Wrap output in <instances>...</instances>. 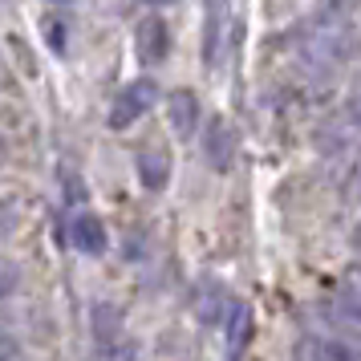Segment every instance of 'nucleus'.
<instances>
[{"mask_svg":"<svg viewBox=\"0 0 361 361\" xmlns=\"http://www.w3.org/2000/svg\"><path fill=\"white\" fill-rule=\"evenodd\" d=\"M361 0H321L312 17L300 25L296 66L305 82H329L337 69L361 49Z\"/></svg>","mask_w":361,"mask_h":361,"instance_id":"f257e3e1","label":"nucleus"},{"mask_svg":"<svg viewBox=\"0 0 361 361\" xmlns=\"http://www.w3.org/2000/svg\"><path fill=\"white\" fill-rule=\"evenodd\" d=\"M357 138L361 134L349 126L345 110L341 114H333V118H325V126L317 130V150H321V159L337 171V179L341 183L357 171Z\"/></svg>","mask_w":361,"mask_h":361,"instance_id":"f03ea898","label":"nucleus"},{"mask_svg":"<svg viewBox=\"0 0 361 361\" xmlns=\"http://www.w3.org/2000/svg\"><path fill=\"white\" fill-rule=\"evenodd\" d=\"M329 317H333V337H361V260H353L341 272L337 288H333V305H329Z\"/></svg>","mask_w":361,"mask_h":361,"instance_id":"7ed1b4c3","label":"nucleus"},{"mask_svg":"<svg viewBox=\"0 0 361 361\" xmlns=\"http://www.w3.org/2000/svg\"><path fill=\"white\" fill-rule=\"evenodd\" d=\"M154 106H159V82L154 78H134L114 94L106 122H110V130H130L134 122H142Z\"/></svg>","mask_w":361,"mask_h":361,"instance_id":"20e7f679","label":"nucleus"},{"mask_svg":"<svg viewBox=\"0 0 361 361\" xmlns=\"http://www.w3.org/2000/svg\"><path fill=\"white\" fill-rule=\"evenodd\" d=\"M191 312H195V321L203 329H219L224 321H228V312H231L228 288H224L219 280H199L195 293H191Z\"/></svg>","mask_w":361,"mask_h":361,"instance_id":"39448f33","label":"nucleus"},{"mask_svg":"<svg viewBox=\"0 0 361 361\" xmlns=\"http://www.w3.org/2000/svg\"><path fill=\"white\" fill-rule=\"evenodd\" d=\"M203 163L219 175L231 171V163H235V130L219 114L207 118V126H203Z\"/></svg>","mask_w":361,"mask_h":361,"instance_id":"423d86ee","label":"nucleus"},{"mask_svg":"<svg viewBox=\"0 0 361 361\" xmlns=\"http://www.w3.org/2000/svg\"><path fill=\"white\" fill-rule=\"evenodd\" d=\"M166 49H171V29L163 17H142L134 29V53L142 66H163Z\"/></svg>","mask_w":361,"mask_h":361,"instance_id":"0eeeda50","label":"nucleus"},{"mask_svg":"<svg viewBox=\"0 0 361 361\" xmlns=\"http://www.w3.org/2000/svg\"><path fill=\"white\" fill-rule=\"evenodd\" d=\"M69 244L78 247L82 256H106V247H110L106 224L94 212H73L69 215Z\"/></svg>","mask_w":361,"mask_h":361,"instance_id":"6e6552de","label":"nucleus"},{"mask_svg":"<svg viewBox=\"0 0 361 361\" xmlns=\"http://www.w3.org/2000/svg\"><path fill=\"white\" fill-rule=\"evenodd\" d=\"M166 122H171L175 138H195V130L203 126V106H199V98L191 90L166 94Z\"/></svg>","mask_w":361,"mask_h":361,"instance_id":"1a4fd4ad","label":"nucleus"},{"mask_svg":"<svg viewBox=\"0 0 361 361\" xmlns=\"http://www.w3.org/2000/svg\"><path fill=\"white\" fill-rule=\"evenodd\" d=\"M207 20H203V66L215 69L224 61V45H228V8H203Z\"/></svg>","mask_w":361,"mask_h":361,"instance_id":"9d476101","label":"nucleus"},{"mask_svg":"<svg viewBox=\"0 0 361 361\" xmlns=\"http://www.w3.org/2000/svg\"><path fill=\"white\" fill-rule=\"evenodd\" d=\"M228 361H244L247 345H252V309L244 300H231V312H228Z\"/></svg>","mask_w":361,"mask_h":361,"instance_id":"9b49d317","label":"nucleus"},{"mask_svg":"<svg viewBox=\"0 0 361 361\" xmlns=\"http://www.w3.org/2000/svg\"><path fill=\"white\" fill-rule=\"evenodd\" d=\"M134 175L142 183V191H163L171 179V159L163 150H138L134 154Z\"/></svg>","mask_w":361,"mask_h":361,"instance_id":"f8f14e48","label":"nucleus"},{"mask_svg":"<svg viewBox=\"0 0 361 361\" xmlns=\"http://www.w3.org/2000/svg\"><path fill=\"white\" fill-rule=\"evenodd\" d=\"M90 329H94V341L98 345L126 337V333H122V309H118L114 300H94V309H90Z\"/></svg>","mask_w":361,"mask_h":361,"instance_id":"ddd939ff","label":"nucleus"},{"mask_svg":"<svg viewBox=\"0 0 361 361\" xmlns=\"http://www.w3.org/2000/svg\"><path fill=\"white\" fill-rule=\"evenodd\" d=\"M98 361H138V345L130 337L106 341V345H98Z\"/></svg>","mask_w":361,"mask_h":361,"instance_id":"4468645a","label":"nucleus"},{"mask_svg":"<svg viewBox=\"0 0 361 361\" xmlns=\"http://www.w3.org/2000/svg\"><path fill=\"white\" fill-rule=\"evenodd\" d=\"M20 293V268L13 260H0V300Z\"/></svg>","mask_w":361,"mask_h":361,"instance_id":"2eb2a0df","label":"nucleus"},{"mask_svg":"<svg viewBox=\"0 0 361 361\" xmlns=\"http://www.w3.org/2000/svg\"><path fill=\"white\" fill-rule=\"evenodd\" d=\"M345 118H349V126L361 134V73H357V82H353V90H349V102H345Z\"/></svg>","mask_w":361,"mask_h":361,"instance_id":"dca6fc26","label":"nucleus"},{"mask_svg":"<svg viewBox=\"0 0 361 361\" xmlns=\"http://www.w3.org/2000/svg\"><path fill=\"white\" fill-rule=\"evenodd\" d=\"M20 357V341L13 333H0V361H17Z\"/></svg>","mask_w":361,"mask_h":361,"instance_id":"f3484780","label":"nucleus"},{"mask_svg":"<svg viewBox=\"0 0 361 361\" xmlns=\"http://www.w3.org/2000/svg\"><path fill=\"white\" fill-rule=\"evenodd\" d=\"M13 231H17V212L8 203H0V240H8Z\"/></svg>","mask_w":361,"mask_h":361,"instance_id":"a211bd4d","label":"nucleus"},{"mask_svg":"<svg viewBox=\"0 0 361 361\" xmlns=\"http://www.w3.org/2000/svg\"><path fill=\"white\" fill-rule=\"evenodd\" d=\"M349 240H353V247L361 252V215H357V224H353V231H349Z\"/></svg>","mask_w":361,"mask_h":361,"instance_id":"6ab92c4d","label":"nucleus"},{"mask_svg":"<svg viewBox=\"0 0 361 361\" xmlns=\"http://www.w3.org/2000/svg\"><path fill=\"white\" fill-rule=\"evenodd\" d=\"M142 4H150V8H166V4H179V0H142Z\"/></svg>","mask_w":361,"mask_h":361,"instance_id":"aec40b11","label":"nucleus"},{"mask_svg":"<svg viewBox=\"0 0 361 361\" xmlns=\"http://www.w3.org/2000/svg\"><path fill=\"white\" fill-rule=\"evenodd\" d=\"M45 4H73V0H45Z\"/></svg>","mask_w":361,"mask_h":361,"instance_id":"412c9836","label":"nucleus"},{"mask_svg":"<svg viewBox=\"0 0 361 361\" xmlns=\"http://www.w3.org/2000/svg\"><path fill=\"white\" fill-rule=\"evenodd\" d=\"M0 163H4V138H0Z\"/></svg>","mask_w":361,"mask_h":361,"instance_id":"4be33fe9","label":"nucleus"}]
</instances>
